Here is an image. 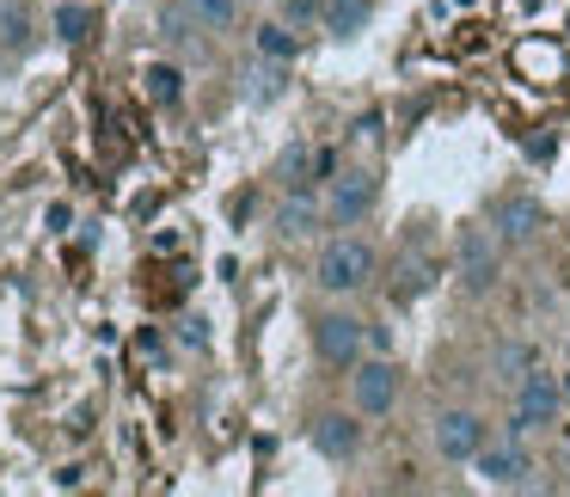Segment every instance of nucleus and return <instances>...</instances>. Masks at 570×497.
I'll list each match as a JSON object with an SVG mask.
<instances>
[{"mask_svg":"<svg viewBox=\"0 0 570 497\" xmlns=\"http://www.w3.org/2000/svg\"><path fill=\"white\" fill-rule=\"evenodd\" d=\"M528 369H533V350H521V344L497 350V374H509V381H521Z\"/></svg>","mask_w":570,"mask_h":497,"instance_id":"21","label":"nucleus"},{"mask_svg":"<svg viewBox=\"0 0 570 497\" xmlns=\"http://www.w3.org/2000/svg\"><path fill=\"white\" fill-rule=\"evenodd\" d=\"M50 31L68 43V50H75V43H87V38H92V13L80 7V0H62V7L50 13Z\"/></svg>","mask_w":570,"mask_h":497,"instance_id":"16","label":"nucleus"},{"mask_svg":"<svg viewBox=\"0 0 570 497\" xmlns=\"http://www.w3.org/2000/svg\"><path fill=\"white\" fill-rule=\"evenodd\" d=\"M154 26H160V38H166V43H190V38L203 31V26H197V13H190V0H166Z\"/></svg>","mask_w":570,"mask_h":497,"instance_id":"17","label":"nucleus"},{"mask_svg":"<svg viewBox=\"0 0 570 497\" xmlns=\"http://www.w3.org/2000/svg\"><path fill=\"white\" fill-rule=\"evenodd\" d=\"M320 160H325V154H313V148H301V142H295V148L283 154V166H276V173H283V191H307L313 185L307 173H320Z\"/></svg>","mask_w":570,"mask_h":497,"instance_id":"18","label":"nucleus"},{"mask_svg":"<svg viewBox=\"0 0 570 497\" xmlns=\"http://www.w3.org/2000/svg\"><path fill=\"white\" fill-rule=\"evenodd\" d=\"M288 75H295V62H271V56H252L246 75H239V99L252 105V111H264V105H276L288 92Z\"/></svg>","mask_w":570,"mask_h":497,"instance_id":"11","label":"nucleus"},{"mask_svg":"<svg viewBox=\"0 0 570 497\" xmlns=\"http://www.w3.org/2000/svg\"><path fill=\"white\" fill-rule=\"evenodd\" d=\"M7 38H13V43H26V7H19V0L7 7Z\"/></svg>","mask_w":570,"mask_h":497,"instance_id":"22","label":"nucleus"},{"mask_svg":"<svg viewBox=\"0 0 570 497\" xmlns=\"http://www.w3.org/2000/svg\"><path fill=\"white\" fill-rule=\"evenodd\" d=\"M313 350H320L325 369H356L362 357H368V320L350 308H325L320 320H313Z\"/></svg>","mask_w":570,"mask_h":497,"instance_id":"4","label":"nucleus"},{"mask_svg":"<svg viewBox=\"0 0 570 497\" xmlns=\"http://www.w3.org/2000/svg\"><path fill=\"white\" fill-rule=\"evenodd\" d=\"M374 271H381L374 246L362 234H350V227H337V234L320 246V259H313V283H320V295H332V301L362 295V289L374 283Z\"/></svg>","mask_w":570,"mask_h":497,"instance_id":"1","label":"nucleus"},{"mask_svg":"<svg viewBox=\"0 0 570 497\" xmlns=\"http://www.w3.org/2000/svg\"><path fill=\"white\" fill-rule=\"evenodd\" d=\"M484 442H491V418H484V411H472V406H448V411H435V423H430V448L448 460V467H472Z\"/></svg>","mask_w":570,"mask_h":497,"instance_id":"5","label":"nucleus"},{"mask_svg":"<svg viewBox=\"0 0 570 497\" xmlns=\"http://www.w3.org/2000/svg\"><path fill=\"white\" fill-rule=\"evenodd\" d=\"M141 92H148V105L173 111V105L185 99V75H178L173 62H148V68H141Z\"/></svg>","mask_w":570,"mask_h":497,"instance_id":"15","label":"nucleus"},{"mask_svg":"<svg viewBox=\"0 0 570 497\" xmlns=\"http://www.w3.org/2000/svg\"><path fill=\"white\" fill-rule=\"evenodd\" d=\"M399 393H405V374H399V362L386 357V350H368V357L350 369V406H356L362 418H393Z\"/></svg>","mask_w":570,"mask_h":497,"instance_id":"3","label":"nucleus"},{"mask_svg":"<svg viewBox=\"0 0 570 497\" xmlns=\"http://www.w3.org/2000/svg\"><path fill=\"white\" fill-rule=\"evenodd\" d=\"M472 472H479V485H491V491H533V455L521 436H491V442L479 448V460H472Z\"/></svg>","mask_w":570,"mask_h":497,"instance_id":"7","label":"nucleus"},{"mask_svg":"<svg viewBox=\"0 0 570 497\" xmlns=\"http://www.w3.org/2000/svg\"><path fill=\"white\" fill-rule=\"evenodd\" d=\"M252 50L271 56V62H295V56H301V31L288 26V19H264V26L252 31Z\"/></svg>","mask_w":570,"mask_h":497,"instance_id":"14","label":"nucleus"},{"mask_svg":"<svg viewBox=\"0 0 570 497\" xmlns=\"http://www.w3.org/2000/svg\"><path fill=\"white\" fill-rule=\"evenodd\" d=\"M68 222H75V209H68V203H50V227H56V234H62Z\"/></svg>","mask_w":570,"mask_h":497,"instance_id":"24","label":"nucleus"},{"mask_svg":"<svg viewBox=\"0 0 570 497\" xmlns=\"http://www.w3.org/2000/svg\"><path fill=\"white\" fill-rule=\"evenodd\" d=\"M491 234L503 240V252L533 246V240L546 234V209H540V197H528V191H509V197H497V203H491Z\"/></svg>","mask_w":570,"mask_h":497,"instance_id":"9","label":"nucleus"},{"mask_svg":"<svg viewBox=\"0 0 570 497\" xmlns=\"http://www.w3.org/2000/svg\"><path fill=\"white\" fill-rule=\"evenodd\" d=\"M368 26H374V0H325V19H320L325 38L350 43V38H362Z\"/></svg>","mask_w":570,"mask_h":497,"instance_id":"12","label":"nucleus"},{"mask_svg":"<svg viewBox=\"0 0 570 497\" xmlns=\"http://www.w3.org/2000/svg\"><path fill=\"white\" fill-rule=\"evenodd\" d=\"M454 276L466 295H491L497 276H503V240L491 227H460L454 240Z\"/></svg>","mask_w":570,"mask_h":497,"instance_id":"8","label":"nucleus"},{"mask_svg":"<svg viewBox=\"0 0 570 497\" xmlns=\"http://www.w3.org/2000/svg\"><path fill=\"white\" fill-rule=\"evenodd\" d=\"M283 19H288V26H320V19H325V0H283Z\"/></svg>","mask_w":570,"mask_h":497,"instance_id":"20","label":"nucleus"},{"mask_svg":"<svg viewBox=\"0 0 570 497\" xmlns=\"http://www.w3.org/2000/svg\"><path fill=\"white\" fill-rule=\"evenodd\" d=\"M178 338H185L190 350H203V344H209V332H203V320H185V332H178Z\"/></svg>","mask_w":570,"mask_h":497,"instance_id":"23","label":"nucleus"},{"mask_svg":"<svg viewBox=\"0 0 570 497\" xmlns=\"http://www.w3.org/2000/svg\"><path fill=\"white\" fill-rule=\"evenodd\" d=\"M190 13H197L203 31H215V38H222V31L239 26V0H190Z\"/></svg>","mask_w":570,"mask_h":497,"instance_id":"19","label":"nucleus"},{"mask_svg":"<svg viewBox=\"0 0 570 497\" xmlns=\"http://www.w3.org/2000/svg\"><path fill=\"white\" fill-rule=\"evenodd\" d=\"M307 436H313V448H320L332 467H344V460L362 455V411L356 406L350 411H320V418L307 423Z\"/></svg>","mask_w":570,"mask_h":497,"instance_id":"10","label":"nucleus"},{"mask_svg":"<svg viewBox=\"0 0 570 497\" xmlns=\"http://www.w3.org/2000/svg\"><path fill=\"white\" fill-rule=\"evenodd\" d=\"M558 411H564V381H558V374H546L540 362H533V369L515 381V406H509V436H521V442H528L533 430H552Z\"/></svg>","mask_w":570,"mask_h":497,"instance_id":"2","label":"nucleus"},{"mask_svg":"<svg viewBox=\"0 0 570 497\" xmlns=\"http://www.w3.org/2000/svg\"><path fill=\"white\" fill-rule=\"evenodd\" d=\"M320 227H325V203H313L307 191H288L283 209H276V234H283V240H307V234H320Z\"/></svg>","mask_w":570,"mask_h":497,"instance_id":"13","label":"nucleus"},{"mask_svg":"<svg viewBox=\"0 0 570 497\" xmlns=\"http://www.w3.org/2000/svg\"><path fill=\"white\" fill-rule=\"evenodd\" d=\"M325 227H362L381 203V178L368 166H350V173H332L325 178Z\"/></svg>","mask_w":570,"mask_h":497,"instance_id":"6","label":"nucleus"}]
</instances>
